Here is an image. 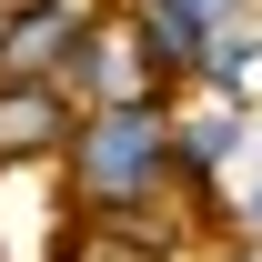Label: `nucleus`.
<instances>
[{
  "label": "nucleus",
  "instance_id": "1",
  "mask_svg": "<svg viewBox=\"0 0 262 262\" xmlns=\"http://www.w3.org/2000/svg\"><path fill=\"white\" fill-rule=\"evenodd\" d=\"M61 182L71 212L111 242H151L162 212L182 202V171H171V101H101L81 111V131L61 141Z\"/></svg>",
  "mask_w": 262,
  "mask_h": 262
},
{
  "label": "nucleus",
  "instance_id": "2",
  "mask_svg": "<svg viewBox=\"0 0 262 262\" xmlns=\"http://www.w3.org/2000/svg\"><path fill=\"white\" fill-rule=\"evenodd\" d=\"M242 162H252V101H212V91L171 101V171H182V202L212 212Z\"/></svg>",
  "mask_w": 262,
  "mask_h": 262
},
{
  "label": "nucleus",
  "instance_id": "3",
  "mask_svg": "<svg viewBox=\"0 0 262 262\" xmlns=\"http://www.w3.org/2000/svg\"><path fill=\"white\" fill-rule=\"evenodd\" d=\"M91 31V0H0V81H61Z\"/></svg>",
  "mask_w": 262,
  "mask_h": 262
},
{
  "label": "nucleus",
  "instance_id": "4",
  "mask_svg": "<svg viewBox=\"0 0 262 262\" xmlns=\"http://www.w3.org/2000/svg\"><path fill=\"white\" fill-rule=\"evenodd\" d=\"M61 91L81 101V111H101V101H151L162 81H151V61H141V40H131L121 10H91V31H81V51H71ZM171 101V91H162Z\"/></svg>",
  "mask_w": 262,
  "mask_h": 262
},
{
  "label": "nucleus",
  "instance_id": "5",
  "mask_svg": "<svg viewBox=\"0 0 262 262\" xmlns=\"http://www.w3.org/2000/svg\"><path fill=\"white\" fill-rule=\"evenodd\" d=\"M81 131V101L61 81H0V171L61 162V141Z\"/></svg>",
  "mask_w": 262,
  "mask_h": 262
},
{
  "label": "nucleus",
  "instance_id": "6",
  "mask_svg": "<svg viewBox=\"0 0 262 262\" xmlns=\"http://www.w3.org/2000/svg\"><path fill=\"white\" fill-rule=\"evenodd\" d=\"M192 91H212V101H252V91H262V10H252V20H232V31H212Z\"/></svg>",
  "mask_w": 262,
  "mask_h": 262
},
{
  "label": "nucleus",
  "instance_id": "7",
  "mask_svg": "<svg viewBox=\"0 0 262 262\" xmlns=\"http://www.w3.org/2000/svg\"><path fill=\"white\" fill-rule=\"evenodd\" d=\"M222 222H232V232H252V242H262V162H242V182L222 192Z\"/></svg>",
  "mask_w": 262,
  "mask_h": 262
},
{
  "label": "nucleus",
  "instance_id": "8",
  "mask_svg": "<svg viewBox=\"0 0 262 262\" xmlns=\"http://www.w3.org/2000/svg\"><path fill=\"white\" fill-rule=\"evenodd\" d=\"M162 10H182V20H202V31H232V20H252L262 0H162Z\"/></svg>",
  "mask_w": 262,
  "mask_h": 262
},
{
  "label": "nucleus",
  "instance_id": "9",
  "mask_svg": "<svg viewBox=\"0 0 262 262\" xmlns=\"http://www.w3.org/2000/svg\"><path fill=\"white\" fill-rule=\"evenodd\" d=\"M212 262H262V242H252V232H232V242H222Z\"/></svg>",
  "mask_w": 262,
  "mask_h": 262
},
{
  "label": "nucleus",
  "instance_id": "10",
  "mask_svg": "<svg viewBox=\"0 0 262 262\" xmlns=\"http://www.w3.org/2000/svg\"><path fill=\"white\" fill-rule=\"evenodd\" d=\"M252 162H262V111H252Z\"/></svg>",
  "mask_w": 262,
  "mask_h": 262
}]
</instances>
